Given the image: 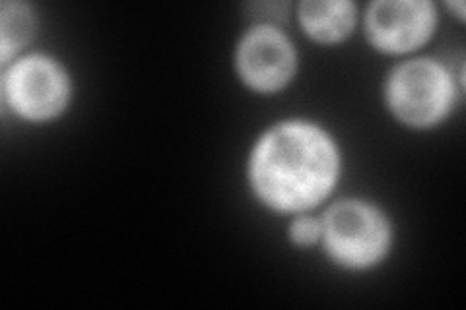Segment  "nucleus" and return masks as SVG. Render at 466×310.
Segmentation results:
<instances>
[{
    "label": "nucleus",
    "instance_id": "obj_3",
    "mask_svg": "<svg viewBox=\"0 0 466 310\" xmlns=\"http://www.w3.org/2000/svg\"><path fill=\"white\" fill-rule=\"evenodd\" d=\"M389 97L400 119L412 125H430L440 119L449 105L451 82L437 65L414 61L395 72Z\"/></svg>",
    "mask_w": 466,
    "mask_h": 310
},
{
    "label": "nucleus",
    "instance_id": "obj_8",
    "mask_svg": "<svg viewBox=\"0 0 466 310\" xmlns=\"http://www.w3.org/2000/svg\"><path fill=\"white\" fill-rule=\"evenodd\" d=\"M29 32H32V22L27 10L20 5H6L3 8V56L8 58L14 49H18Z\"/></svg>",
    "mask_w": 466,
    "mask_h": 310
},
{
    "label": "nucleus",
    "instance_id": "obj_2",
    "mask_svg": "<svg viewBox=\"0 0 466 310\" xmlns=\"http://www.w3.org/2000/svg\"><path fill=\"white\" fill-rule=\"evenodd\" d=\"M325 235L334 258L350 265H368L379 260L389 241L383 217L356 202L334 205L325 219Z\"/></svg>",
    "mask_w": 466,
    "mask_h": 310
},
{
    "label": "nucleus",
    "instance_id": "obj_9",
    "mask_svg": "<svg viewBox=\"0 0 466 310\" xmlns=\"http://www.w3.org/2000/svg\"><path fill=\"white\" fill-rule=\"evenodd\" d=\"M319 224L313 219H298L294 225H291V235H294V239L301 245H308V243H313L317 237H319Z\"/></svg>",
    "mask_w": 466,
    "mask_h": 310
},
{
    "label": "nucleus",
    "instance_id": "obj_5",
    "mask_svg": "<svg viewBox=\"0 0 466 310\" xmlns=\"http://www.w3.org/2000/svg\"><path fill=\"white\" fill-rule=\"evenodd\" d=\"M433 25L428 3H377L368 16L375 45L387 51H406L420 45Z\"/></svg>",
    "mask_w": 466,
    "mask_h": 310
},
{
    "label": "nucleus",
    "instance_id": "obj_6",
    "mask_svg": "<svg viewBox=\"0 0 466 310\" xmlns=\"http://www.w3.org/2000/svg\"><path fill=\"white\" fill-rule=\"evenodd\" d=\"M239 66L243 76L258 90H276L294 70V53L279 32L260 27L243 41Z\"/></svg>",
    "mask_w": 466,
    "mask_h": 310
},
{
    "label": "nucleus",
    "instance_id": "obj_7",
    "mask_svg": "<svg viewBox=\"0 0 466 310\" xmlns=\"http://www.w3.org/2000/svg\"><path fill=\"white\" fill-rule=\"evenodd\" d=\"M301 20L309 34L332 41L342 37L354 22V8L350 3H305Z\"/></svg>",
    "mask_w": 466,
    "mask_h": 310
},
{
    "label": "nucleus",
    "instance_id": "obj_1",
    "mask_svg": "<svg viewBox=\"0 0 466 310\" xmlns=\"http://www.w3.org/2000/svg\"><path fill=\"white\" fill-rule=\"evenodd\" d=\"M337 165V152L323 132L308 125H284L260 142L251 171L255 188L268 204L301 210L327 196Z\"/></svg>",
    "mask_w": 466,
    "mask_h": 310
},
{
    "label": "nucleus",
    "instance_id": "obj_4",
    "mask_svg": "<svg viewBox=\"0 0 466 310\" xmlns=\"http://www.w3.org/2000/svg\"><path fill=\"white\" fill-rule=\"evenodd\" d=\"M6 90L12 105L34 119L55 115L66 99L65 76L46 58H27L14 66Z\"/></svg>",
    "mask_w": 466,
    "mask_h": 310
}]
</instances>
